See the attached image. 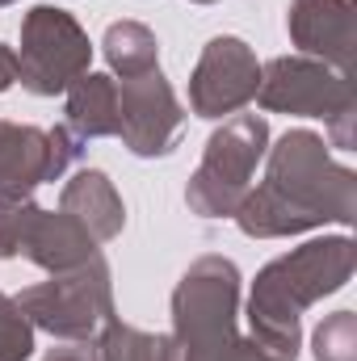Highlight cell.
I'll use <instances>...</instances> for the list:
<instances>
[{
	"label": "cell",
	"mask_w": 357,
	"mask_h": 361,
	"mask_svg": "<svg viewBox=\"0 0 357 361\" xmlns=\"http://www.w3.org/2000/svg\"><path fill=\"white\" fill-rule=\"evenodd\" d=\"M34 357V324L21 315L17 298L0 290V361H30Z\"/></svg>",
	"instance_id": "18"
},
{
	"label": "cell",
	"mask_w": 357,
	"mask_h": 361,
	"mask_svg": "<svg viewBox=\"0 0 357 361\" xmlns=\"http://www.w3.org/2000/svg\"><path fill=\"white\" fill-rule=\"evenodd\" d=\"M47 361H92L89 349H80V345H72V349H51Z\"/></svg>",
	"instance_id": "22"
},
{
	"label": "cell",
	"mask_w": 357,
	"mask_h": 361,
	"mask_svg": "<svg viewBox=\"0 0 357 361\" xmlns=\"http://www.w3.org/2000/svg\"><path fill=\"white\" fill-rule=\"evenodd\" d=\"M63 114H68V130L89 143V139H105L118 135V80L105 72H85L72 89L63 92Z\"/></svg>",
	"instance_id": "14"
},
{
	"label": "cell",
	"mask_w": 357,
	"mask_h": 361,
	"mask_svg": "<svg viewBox=\"0 0 357 361\" xmlns=\"http://www.w3.org/2000/svg\"><path fill=\"white\" fill-rule=\"evenodd\" d=\"M261 89V63L257 51L236 38V34H219L202 47L193 72H189V109L198 118H227L240 114L248 101H257Z\"/></svg>",
	"instance_id": "10"
},
{
	"label": "cell",
	"mask_w": 357,
	"mask_h": 361,
	"mask_svg": "<svg viewBox=\"0 0 357 361\" xmlns=\"http://www.w3.org/2000/svg\"><path fill=\"white\" fill-rule=\"evenodd\" d=\"M269 152V122L261 114H231L210 139L185 185V206L198 219H231L253 189V173Z\"/></svg>",
	"instance_id": "4"
},
{
	"label": "cell",
	"mask_w": 357,
	"mask_h": 361,
	"mask_svg": "<svg viewBox=\"0 0 357 361\" xmlns=\"http://www.w3.org/2000/svg\"><path fill=\"white\" fill-rule=\"evenodd\" d=\"M92 361H181L173 332H143L135 324H122L118 315L89 341Z\"/></svg>",
	"instance_id": "15"
},
{
	"label": "cell",
	"mask_w": 357,
	"mask_h": 361,
	"mask_svg": "<svg viewBox=\"0 0 357 361\" xmlns=\"http://www.w3.org/2000/svg\"><path fill=\"white\" fill-rule=\"evenodd\" d=\"M101 248L89 231L63 214V210H42L34 202L21 206V244H17V257L34 261L38 269L47 273H68L76 265L92 261Z\"/></svg>",
	"instance_id": "12"
},
{
	"label": "cell",
	"mask_w": 357,
	"mask_h": 361,
	"mask_svg": "<svg viewBox=\"0 0 357 361\" xmlns=\"http://www.w3.org/2000/svg\"><path fill=\"white\" fill-rule=\"evenodd\" d=\"M240 269L227 257H198L173 290V341L181 361H223L240 341Z\"/></svg>",
	"instance_id": "3"
},
{
	"label": "cell",
	"mask_w": 357,
	"mask_h": 361,
	"mask_svg": "<svg viewBox=\"0 0 357 361\" xmlns=\"http://www.w3.org/2000/svg\"><path fill=\"white\" fill-rule=\"evenodd\" d=\"M101 55L114 76H143L160 68V42L143 21H114L101 38Z\"/></svg>",
	"instance_id": "16"
},
{
	"label": "cell",
	"mask_w": 357,
	"mask_h": 361,
	"mask_svg": "<svg viewBox=\"0 0 357 361\" xmlns=\"http://www.w3.org/2000/svg\"><path fill=\"white\" fill-rule=\"evenodd\" d=\"M193 4H214V0H193Z\"/></svg>",
	"instance_id": "23"
},
{
	"label": "cell",
	"mask_w": 357,
	"mask_h": 361,
	"mask_svg": "<svg viewBox=\"0 0 357 361\" xmlns=\"http://www.w3.org/2000/svg\"><path fill=\"white\" fill-rule=\"evenodd\" d=\"M181 130H185V109L160 68L118 80V139L131 156L139 160L169 156L181 143Z\"/></svg>",
	"instance_id": "9"
},
{
	"label": "cell",
	"mask_w": 357,
	"mask_h": 361,
	"mask_svg": "<svg viewBox=\"0 0 357 361\" xmlns=\"http://www.w3.org/2000/svg\"><path fill=\"white\" fill-rule=\"evenodd\" d=\"M17 307L38 332H51L55 341H72V345L92 341L114 319V277L105 257L97 252L76 269L51 273V281L25 286L17 294Z\"/></svg>",
	"instance_id": "5"
},
{
	"label": "cell",
	"mask_w": 357,
	"mask_h": 361,
	"mask_svg": "<svg viewBox=\"0 0 357 361\" xmlns=\"http://www.w3.org/2000/svg\"><path fill=\"white\" fill-rule=\"evenodd\" d=\"M80 160V139L68 126L42 130L30 122H0V206L30 202L38 185L59 180Z\"/></svg>",
	"instance_id": "8"
},
{
	"label": "cell",
	"mask_w": 357,
	"mask_h": 361,
	"mask_svg": "<svg viewBox=\"0 0 357 361\" xmlns=\"http://www.w3.org/2000/svg\"><path fill=\"white\" fill-rule=\"evenodd\" d=\"M4 4H17V0H0V8H4Z\"/></svg>",
	"instance_id": "24"
},
{
	"label": "cell",
	"mask_w": 357,
	"mask_h": 361,
	"mask_svg": "<svg viewBox=\"0 0 357 361\" xmlns=\"http://www.w3.org/2000/svg\"><path fill=\"white\" fill-rule=\"evenodd\" d=\"M315 361H357V311H332L311 332Z\"/></svg>",
	"instance_id": "17"
},
{
	"label": "cell",
	"mask_w": 357,
	"mask_h": 361,
	"mask_svg": "<svg viewBox=\"0 0 357 361\" xmlns=\"http://www.w3.org/2000/svg\"><path fill=\"white\" fill-rule=\"evenodd\" d=\"M257 101L269 114H298V118H324L332 147L353 152V85L337 68L307 59V55H277L261 63V89Z\"/></svg>",
	"instance_id": "6"
},
{
	"label": "cell",
	"mask_w": 357,
	"mask_h": 361,
	"mask_svg": "<svg viewBox=\"0 0 357 361\" xmlns=\"http://www.w3.org/2000/svg\"><path fill=\"white\" fill-rule=\"evenodd\" d=\"M21 206H0V261H13L17 257V244H21Z\"/></svg>",
	"instance_id": "19"
},
{
	"label": "cell",
	"mask_w": 357,
	"mask_h": 361,
	"mask_svg": "<svg viewBox=\"0 0 357 361\" xmlns=\"http://www.w3.org/2000/svg\"><path fill=\"white\" fill-rule=\"evenodd\" d=\"M223 361H286V357H277V353H269L261 341H253V336H240L236 345H231V353Z\"/></svg>",
	"instance_id": "20"
},
{
	"label": "cell",
	"mask_w": 357,
	"mask_h": 361,
	"mask_svg": "<svg viewBox=\"0 0 357 361\" xmlns=\"http://www.w3.org/2000/svg\"><path fill=\"white\" fill-rule=\"evenodd\" d=\"M92 59V42L85 25L55 4H34L21 17V51H17V80L34 97L68 92Z\"/></svg>",
	"instance_id": "7"
},
{
	"label": "cell",
	"mask_w": 357,
	"mask_h": 361,
	"mask_svg": "<svg viewBox=\"0 0 357 361\" xmlns=\"http://www.w3.org/2000/svg\"><path fill=\"white\" fill-rule=\"evenodd\" d=\"M248 240H286L324 223L357 219V173L337 164L324 135L286 130L265 152V180L248 189L231 214Z\"/></svg>",
	"instance_id": "1"
},
{
	"label": "cell",
	"mask_w": 357,
	"mask_h": 361,
	"mask_svg": "<svg viewBox=\"0 0 357 361\" xmlns=\"http://www.w3.org/2000/svg\"><path fill=\"white\" fill-rule=\"evenodd\" d=\"M59 210L72 214L97 244L118 240L122 227H126V202H122V193L114 189V180L101 169H80L68 180L63 193H59Z\"/></svg>",
	"instance_id": "13"
},
{
	"label": "cell",
	"mask_w": 357,
	"mask_h": 361,
	"mask_svg": "<svg viewBox=\"0 0 357 361\" xmlns=\"http://www.w3.org/2000/svg\"><path fill=\"white\" fill-rule=\"evenodd\" d=\"M286 30L298 55L349 76L353 68V0H290Z\"/></svg>",
	"instance_id": "11"
},
{
	"label": "cell",
	"mask_w": 357,
	"mask_h": 361,
	"mask_svg": "<svg viewBox=\"0 0 357 361\" xmlns=\"http://www.w3.org/2000/svg\"><path fill=\"white\" fill-rule=\"evenodd\" d=\"M17 85V51L0 42V92Z\"/></svg>",
	"instance_id": "21"
},
{
	"label": "cell",
	"mask_w": 357,
	"mask_h": 361,
	"mask_svg": "<svg viewBox=\"0 0 357 361\" xmlns=\"http://www.w3.org/2000/svg\"><path fill=\"white\" fill-rule=\"evenodd\" d=\"M357 248L349 235H324L290 248L257 273L248 294V328L269 353L294 361L303 345V311L349 286Z\"/></svg>",
	"instance_id": "2"
}]
</instances>
